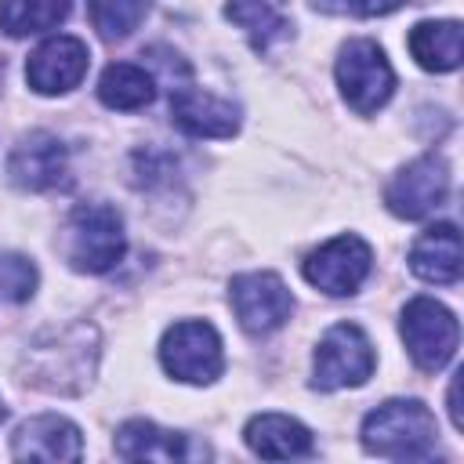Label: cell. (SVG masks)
<instances>
[{
	"mask_svg": "<svg viewBox=\"0 0 464 464\" xmlns=\"http://www.w3.org/2000/svg\"><path fill=\"white\" fill-rule=\"evenodd\" d=\"M94 359H98V334H94V326L76 323L69 330L40 337L25 352V370H29L25 381L36 388H47V392L76 395L91 384Z\"/></svg>",
	"mask_w": 464,
	"mask_h": 464,
	"instance_id": "obj_1",
	"label": "cell"
},
{
	"mask_svg": "<svg viewBox=\"0 0 464 464\" xmlns=\"http://www.w3.org/2000/svg\"><path fill=\"white\" fill-rule=\"evenodd\" d=\"M439 442L431 410L417 399H388L362 420V450L388 460H428Z\"/></svg>",
	"mask_w": 464,
	"mask_h": 464,
	"instance_id": "obj_2",
	"label": "cell"
},
{
	"mask_svg": "<svg viewBox=\"0 0 464 464\" xmlns=\"http://www.w3.org/2000/svg\"><path fill=\"white\" fill-rule=\"evenodd\" d=\"M123 218L109 203H80L65 228V257L76 272L102 276L123 261Z\"/></svg>",
	"mask_w": 464,
	"mask_h": 464,
	"instance_id": "obj_3",
	"label": "cell"
},
{
	"mask_svg": "<svg viewBox=\"0 0 464 464\" xmlns=\"http://www.w3.org/2000/svg\"><path fill=\"white\" fill-rule=\"evenodd\" d=\"M399 334L406 341L410 359L424 373H439L457 355V341H460L457 315L446 304H439L435 297H413L402 308Z\"/></svg>",
	"mask_w": 464,
	"mask_h": 464,
	"instance_id": "obj_4",
	"label": "cell"
},
{
	"mask_svg": "<svg viewBox=\"0 0 464 464\" xmlns=\"http://www.w3.org/2000/svg\"><path fill=\"white\" fill-rule=\"evenodd\" d=\"M160 362L170 377H178L185 384H210L225 370L221 337L203 319H181L163 334Z\"/></svg>",
	"mask_w": 464,
	"mask_h": 464,
	"instance_id": "obj_5",
	"label": "cell"
},
{
	"mask_svg": "<svg viewBox=\"0 0 464 464\" xmlns=\"http://www.w3.org/2000/svg\"><path fill=\"white\" fill-rule=\"evenodd\" d=\"M373 344L355 323H337L323 334L312 359V384L319 392L355 388L373 373Z\"/></svg>",
	"mask_w": 464,
	"mask_h": 464,
	"instance_id": "obj_6",
	"label": "cell"
},
{
	"mask_svg": "<svg viewBox=\"0 0 464 464\" xmlns=\"http://www.w3.org/2000/svg\"><path fill=\"white\" fill-rule=\"evenodd\" d=\"M337 87L359 116H370L392 98L395 72L373 40H348L337 54Z\"/></svg>",
	"mask_w": 464,
	"mask_h": 464,
	"instance_id": "obj_7",
	"label": "cell"
},
{
	"mask_svg": "<svg viewBox=\"0 0 464 464\" xmlns=\"http://www.w3.org/2000/svg\"><path fill=\"white\" fill-rule=\"evenodd\" d=\"M228 301H232V312H236L239 326L254 337H265V334L279 330L294 312V297H290L286 283L276 272H243V276H236L232 286H228Z\"/></svg>",
	"mask_w": 464,
	"mask_h": 464,
	"instance_id": "obj_8",
	"label": "cell"
},
{
	"mask_svg": "<svg viewBox=\"0 0 464 464\" xmlns=\"http://www.w3.org/2000/svg\"><path fill=\"white\" fill-rule=\"evenodd\" d=\"M370 265H373V250L359 236H337L304 257V279L330 297H344L362 286Z\"/></svg>",
	"mask_w": 464,
	"mask_h": 464,
	"instance_id": "obj_9",
	"label": "cell"
},
{
	"mask_svg": "<svg viewBox=\"0 0 464 464\" xmlns=\"http://www.w3.org/2000/svg\"><path fill=\"white\" fill-rule=\"evenodd\" d=\"M450 196V167L442 156H420L413 163H406L388 192H384V203L395 218H406V221H417V218H428L431 210H439Z\"/></svg>",
	"mask_w": 464,
	"mask_h": 464,
	"instance_id": "obj_10",
	"label": "cell"
},
{
	"mask_svg": "<svg viewBox=\"0 0 464 464\" xmlns=\"http://www.w3.org/2000/svg\"><path fill=\"white\" fill-rule=\"evenodd\" d=\"M87 65L91 51L80 36H51L29 54L25 80L36 94H65L87 76Z\"/></svg>",
	"mask_w": 464,
	"mask_h": 464,
	"instance_id": "obj_11",
	"label": "cell"
},
{
	"mask_svg": "<svg viewBox=\"0 0 464 464\" xmlns=\"http://www.w3.org/2000/svg\"><path fill=\"white\" fill-rule=\"evenodd\" d=\"M69 156L65 145L47 130H29L18 138V145L7 156V174L25 192H47L65 178Z\"/></svg>",
	"mask_w": 464,
	"mask_h": 464,
	"instance_id": "obj_12",
	"label": "cell"
},
{
	"mask_svg": "<svg viewBox=\"0 0 464 464\" xmlns=\"http://www.w3.org/2000/svg\"><path fill=\"white\" fill-rule=\"evenodd\" d=\"M80 453H83L80 428L58 413L29 417L11 435V457L18 460H80Z\"/></svg>",
	"mask_w": 464,
	"mask_h": 464,
	"instance_id": "obj_13",
	"label": "cell"
},
{
	"mask_svg": "<svg viewBox=\"0 0 464 464\" xmlns=\"http://www.w3.org/2000/svg\"><path fill=\"white\" fill-rule=\"evenodd\" d=\"M170 116L192 138H232L239 130V109L196 87H178L170 94Z\"/></svg>",
	"mask_w": 464,
	"mask_h": 464,
	"instance_id": "obj_14",
	"label": "cell"
},
{
	"mask_svg": "<svg viewBox=\"0 0 464 464\" xmlns=\"http://www.w3.org/2000/svg\"><path fill=\"white\" fill-rule=\"evenodd\" d=\"M410 268L424 283L453 286L460 279V232L453 221L424 228L410 246Z\"/></svg>",
	"mask_w": 464,
	"mask_h": 464,
	"instance_id": "obj_15",
	"label": "cell"
},
{
	"mask_svg": "<svg viewBox=\"0 0 464 464\" xmlns=\"http://www.w3.org/2000/svg\"><path fill=\"white\" fill-rule=\"evenodd\" d=\"M246 446L257 453V457H268V460H290V457H308L315 439L312 431L286 417V413H257L250 417L246 431H243Z\"/></svg>",
	"mask_w": 464,
	"mask_h": 464,
	"instance_id": "obj_16",
	"label": "cell"
},
{
	"mask_svg": "<svg viewBox=\"0 0 464 464\" xmlns=\"http://www.w3.org/2000/svg\"><path fill=\"white\" fill-rule=\"evenodd\" d=\"M116 457L123 460H188V435L167 431L152 420H127L116 428Z\"/></svg>",
	"mask_w": 464,
	"mask_h": 464,
	"instance_id": "obj_17",
	"label": "cell"
},
{
	"mask_svg": "<svg viewBox=\"0 0 464 464\" xmlns=\"http://www.w3.org/2000/svg\"><path fill=\"white\" fill-rule=\"evenodd\" d=\"M410 54L428 72H450L460 65V22H420L410 29Z\"/></svg>",
	"mask_w": 464,
	"mask_h": 464,
	"instance_id": "obj_18",
	"label": "cell"
},
{
	"mask_svg": "<svg viewBox=\"0 0 464 464\" xmlns=\"http://www.w3.org/2000/svg\"><path fill=\"white\" fill-rule=\"evenodd\" d=\"M98 98L109 105V109H120V112H134L141 105H149L156 98V80L141 69V65H130V62H112L102 80H98Z\"/></svg>",
	"mask_w": 464,
	"mask_h": 464,
	"instance_id": "obj_19",
	"label": "cell"
},
{
	"mask_svg": "<svg viewBox=\"0 0 464 464\" xmlns=\"http://www.w3.org/2000/svg\"><path fill=\"white\" fill-rule=\"evenodd\" d=\"M225 18L236 22L246 33L254 51H272L279 40L290 36V22L268 0H228L225 4Z\"/></svg>",
	"mask_w": 464,
	"mask_h": 464,
	"instance_id": "obj_20",
	"label": "cell"
},
{
	"mask_svg": "<svg viewBox=\"0 0 464 464\" xmlns=\"http://www.w3.org/2000/svg\"><path fill=\"white\" fill-rule=\"evenodd\" d=\"M69 0H0V29L7 36H36L62 25Z\"/></svg>",
	"mask_w": 464,
	"mask_h": 464,
	"instance_id": "obj_21",
	"label": "cell"
},
{
	"mask_svg": "<svg viewBox=\"0 0 464 464\" xmlns=\"http://www.w3.org/2000/svg\"><path fill=\"white\" fill-rule=\"evenodd\" d=\"M87 14L105 40H123L149 14V0H87Z\"/></svg>",
	"mask_w": 464,
	"mask_h": 464,
	"instance_id": "obj_22",
	"label": "cell"
},
{
	"mask_svg": "<svg viewBox=\"0 0 464 464\" xmlns=\"http://www.w3.org/2000/svg\"><path fill=\"white\" fill-rule=\"evenodd\" d=\"M36 290V265L22 254H0V297L4 301H29Z\"/></svg>",
	"mask_w": 464,
	"mask_h": 464,
	"instance_id": "obj_23",
	"label": "cell"
},
{
	"mask_svg": "<svg viewBox=\"0 0 464 464\" xmlns=\"http://www.w3.org/2000/svg\"><path fill=\"white\" fill-rule=\"evenodd\" d=\"M402 4L406 0H344L341 7L352 11V14H359V18H377V14H388V11L402 7Z\"/></svg>",
	"mask_w": 464,
	"mask_h": 464,
	"instance_id": "obj_24",
	"label": "cell"
},
{
	"mask_svg": "<svg viewBox=\"0 0 464 464\" xmlns=\"http://www.w3.org/2000/svg\"><path fill=\"white\" fill-rule=\"evenodd\" d=\"M0 420H4V406H0Z\"/></svg>",
	"mask_w": 464,
	"mask_h": 464,
	"instance_id": "obj_25",
	"label": "cell"
}]
</instances>
